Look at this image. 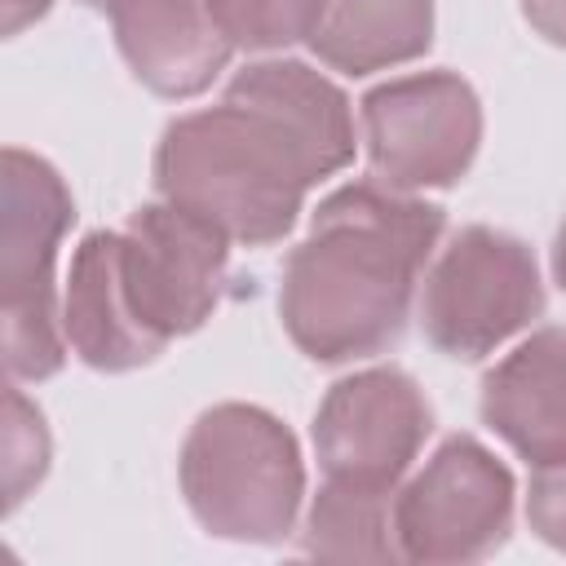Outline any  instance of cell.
Masks as SVG:
<instances>
[{
	"label": "cell",
	"instance_id": "21",
	"mask_svg": "<svg viewBox=\"0 0 566 566\" xmlns=\"http://www.w3.org/2000/svg\"><path fill=\"white\" fill-rule=\"evenodd\" d=\"M80 4H93V9H111V0H80Z\"/></svg>",
	"mask_w": 566,
	"mask_h": 566
},
{
	"label": "cell",
	"instance_id": "18",
	"mask_svg": "<svg viewBox=\"0 0 566 566\" xmlns=\"http://www.w3.org/2000/svg\"><path fill=\"white\" fill-rule=\"evenodd\" d=\"M526 22L557 49H566V0H522Z\"/></svg>",
	"mask_w": 566,
	"mask_h": 566
},
{
	"label": "cell",
	"instance_id": "8",
	"mask_svg": "<svg viewBox=\"0 0 566 566\" xmlns=\"http://www.w3.org/2000/svg\"><path fill=\"white\" fill-rule=\"evenodd\" d=\"M230 234L181 203H142L119 230V270L128 301L150 336L199 332L221 305Z\"/></svg>",
	"mask_w": 566,
	"mask_h": 566
},
{
	"label": "cell",
	"instance_id": "2",
	"mask_svg": "<svg viewBox=\"0 0 566 566\" xmlns=\"http://www.w3.org/2000/svg\"><path fill=\"white\" fill-rule=\"evenodd\" d=\"M447 212L376 177L332 190L310 234L283 261L279 318L314 363H349L389 349L411 314L416 279L442 239Z\"/></svg>",
	"mask_w": 566,
	"mask_h": 566
},
{
	"label": "cell",
	"instance_id": "11",
	"mask_svg": "<svg viewBox=\"0 0 566 566\" xmlns=\"http://www.w3.org/2000/svg\"><path fill=\"white\" fill-rule=\"evenodd\" d=\"M62 332L80 363L97 371H133L164 354L128 301L119 270V230H93L80 239L62 292Z\"/></svg>",
	"mask_w": 566,
	"mask_h": 566
},
{
	"label": "cell",
	"instance_id": "10",
	"mask_svg": "<svg viewBox=\"0 0 566 566\" xmlns=\"http://www.w3.org/2000/svg\"><path fill=\"white\" fill-rule=\"evenodd\" d=\"M111 31L128 71L159 97L203 93L234 53L208 0H111Z\"/></svg>",
	"mask_w": 566,
	"mask_h": 566
},
{
	"label": "cell",
	"instance_id": "3",
	"mask_svg": "<svg viewBox=\"0 0 566 566\" xmlns=\"http://www.w3.org/2000/svg\"><path fill=\"white\" fill-rule=\"evenodd\" d=\"M177 482L195 522L234 544H279L292 535L305 500L292 429L252 402H217L190 424Z\"/></svg>",
	"mask_w": 566,
	"mask_h": 566
},
{
	"label": "cell",
	"instance_id": "13",
	"mask_svg": "<svg viewBox=\"0 0 566 566\" xmlns=\"http://www.w3.org/2000/svg\"><path fill=\"white\" fill-rule=\"evenodd\" d=\"M305 44L345 75L416 62L433 44V0H323Z\"/></svg>",
	"mask_w": 566,
	"mask_h": 566
},
{
	"label": "cell",
	"instance_id": "4",
	"mask_svg": "<svg viewBox=\"0 0 566 566\" xmlns=\"http://www.w3.org/2000/svg\"><path fill=\"white\" fill-rule=\"evenodd\" d=\"M0 212V318L9 380H49L66 363V332L53 287L57 248L75 221V203L57 168L22 146L4 150Z\"/></svg>",
	"mask_w": 566,
	"mask_h": 566
},
{
	"label": "cell",
	"instance_id": "16",
	"mask_svg": "<svg viewBox=\"0 0 566 566\" xmlns=\"http://www.w3.org/2000/svg\"><path fill=\"white\" fill-rule=\"evenodd\" d=\"M49 469V429L40 407L22 398L18 385L4 394V513H13L27 491L44 478Z\"/></svg>",
	"mask_w": 566,
	"mask_h": 566
},
{
	"label": "cell",
	"instance_id": "15",
	"mask_svg": "<svg viewBox=\"0 0 566 566\" xmlns=\"http://www.w3.org/2000/svg\"><path fill=\"white\" fill-rule=\"evenodd\" d=\"M217 27L234 49H287L310 40L323 0H208Z\"/></svg>",
	"mask_w": 566,
	"mask_h": 566
},
{
	"label": "cell",
	"instance_id": "6",
	"mask_svg": "<svg viewBox=\"0 0 566 566\" xmlns=\"http://www.w3.org/2000/svg\"><path fill=\"white\" fill-rule=\"evenodd\" d=\"M371 177L389 190H447L482 146V102L455 71H416L363 97Z\"/></svg>",
	"mask_w": 566,
	"mask_h": 566
},
{
	"label": "cell",
	"instance_id": "19",
	"mask_svg": "<svg viewBox=\"0 0 566 566\" xmlns=\"http://www.w3.org/2000/svg\"><path fill=\"white\" fill-rule=\"evenodd\" d=\"M49 4L53 0H0V9H4V35H18L22 27H31L35 18H44L49 13Z\"/></svg>",
	"mask_w": 566,
	"mask_h": 566
},
{
	"label": "cell",
	"instance_id": "14",
	"mask_svg": "<svg viewBox=\"0 0 566 566\" xmlns=\"http://www.w3.org/2000/svg\"><path fill=\"white\" fill-rule=\"evenodd\" d=\"M394 495L398 486L327 478L305 509L301 522V553L336 557V562H394Z\"/></svg>",
	"mask_w": 566,
	"mask_h": 566
},
{
	"label": "cell",
	"instance_id": "12",
	"mask_svg": "<svg viewBox=\"0 0 566 566\" xmlns=\"http://www.w3.org/2000/svg\"><path fill=\"white\" fill-rule=\"evenodd\" d=\"M482 420L531 469L566 460V327L531 332L482 376Z\"/></svg>",
	"mask_w": 566,
	"mask_h": 566
},
{
	"label": "cell",
	"instance_id": "17",
	"mask_svg": "<svg viewBox=\"0 0 566 566\" xmlns=\"http://www.w3.org/2000/svg\"><path fill=\"white\" fill-rule=\"evenodd\" d=\"M526 522L544 544L566 553V460L535 464L531 495H526Z\"/></svg>",
	"mask_w": 566,
	"mask_h": 566
},
{
	"label": "cell",
	"instance_id": "7",
	"mask_svg": "<svg viewBox=\"0 0 566 566\" xmlns=\"http://www.w3.org/2000/svg\"><path fill=\"white\" fill-rule=\"evenodd\" d=\"M513 473L473 433H451L394 495L402 562L451 566L491 557L513 531Z\"/></svg>",
	"mask_w": 566,
	"mask_h": 566
},
{
	"label": "cell",
	"instance_id": "20",
	"mask_svg": "<svg viewBox=\"0 0 566 566\" xmlns=\"http://www.w3.org/2000/svg\"><path fill=\"white\" fill-rule=\"evenodd\" d=\"M553 274H557V283L566 287V221H562V230H557V243H553Z\"/></svg>",
	"mask_w": 566,
	"mask_h": 566
},
{
	"label": "cell",
	"instance_id": "1",
	"mask_svg": "<svg viewBox=\"0 0 566 566\" xmlns=\"http://www.w3.org/2000/svg\"><path fill=\"white\" fill-rule=\"evenodd\" d=\"M349 97L296 57L243 66L217 106L177 115L155 146V190L265 248L292 234L310 186L354 159Z\"/></svg>",
	"mask_w": 566,
	"mask_h": 566
},
{
	"label": "cell",
	"instance_id": "5",
	"mask_svg": "<svg viewBox=\"0 0 566 566\" xmlns=\"http://www.w3.org/2000/svg\"><path fill=\"white\" fill-rule=\"evenodd\" d=\"M544 314L535 252L504 230L464 226L438 252L420 292L424 340L460 363L495 354L509 336Z\"/></svg>",
	"mask_w": 566,
	"mask_h": 566
},
{
	"label": "cell",
	"instance_id": "9",
	"mask_svg": "<svg viewBox=\"0 0 566 566\" xmlns=\"http://www.w3.org/2000/svg\"><path fill=\"white\" fill-rule=\"evenodd\" d=\"M433 429L424 389L402 367H367L327 389L314 411V455L327 478L398 486Z\"/></svg>",
	"mask_w": 566,
	"mask_h": 566
}]
</instances>
